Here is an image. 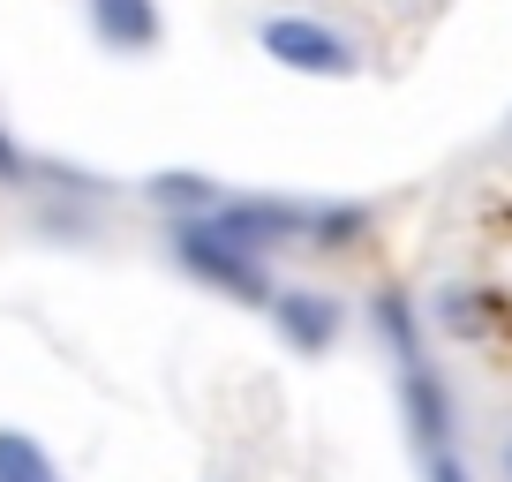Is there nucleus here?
<instances>
[{
    "mask_svg": "<svg viewBox=\"0 0 512 482\" xmlns=\"http://www.w3.org/2000/svg\"><path fill=\"white\" fill-rule=\"evenodd\" d=\"M256 46L272 53L287 76H324V83H339V76H354V68H362V46H354L339 23H317V16H264V23H256Z\"/></svg>",
    "mask_w": 512,
    "mask_h": 482,
    "instance_id": "nucleus-3",
    "label": "nucleus"
},
{
    "mask_svg": "<svg viewBox=\"0 0 512 482\" xmlns=\"http://www.w3.org/2000/svg\"><path fill=\"white\" fill-rule=\"evenodd\" d=\"M430 317L445 324L452 339H482V332L497 324V294H482V287H445V294L430 302Z\"/></svg>",
    "mask_w": 512,
    "mask_h": 482,
    "instance_id": "nucleus-10",
    "label": "nucleus"
},
{
    "mask_svg": "<svg viewBox=\"0 0 512 482\" xmlns=\"http://www.w3.org/2000/svg\"><path fill=\"white\" fill-rule=\"evenodd\" d=\"M0 482H61V460H53L38 437L0 430Z\"/></svg>",
    "mask_w": 512,
    "mask_h": 482,
    "instance_id": "nucleus-11",
    "label": "nucleus"
},
{
    "mask_svg": "<svg viewBox=\"0 0 512 482\" xmlns=\"http://www.w3.org/2000/svg\"><path fill=\"white\" fill-rule=\"evenodd\" d=\"M369 324H377V339H384V347H392V362H400V370H415V362H430V354H422V317H415V302H407L400 287L369 294Z\"/></svg>",
    "mask_w": 512,
    "mask_h": 482,
    "instance_id": "nucleus-9",
    "label": "nucleus"
},
{
    "mask_svg": "<svg viewBox=\"0 0 512 482\" xmlns=\"http://www.w3.org/2000/svg\"><path fill=\"white\" fill-rule=\"evenodd\" d=\"M400 415H407V437H415L430 460L452 445V392H445V377H437L430 362L400 370Z\"/></svg>",
    "mask_w": 512,
    "mask_h": 482,
    "instance_id": "nucleus-5",
    "label": "nucleus"
},
{
    "mask_svg": "<svg viewBox=\"0 0 512 482\" xmlns=\"http://www.w3.org/2000/svg\"><path fill=\"white\" fill-rule=\"evenodd\" d=\"M23 174H31V166H23V151H16V136L0 129V189H23Z\"/></svg>",
    "mask_w": 512,
    "mask_h": 482,
    "instance_id": "nucleus-12",
    "label": "nucleus"
},
{
    "mask_svg": "<svg viewBox=\"0 0 512 482\" xmlns=\"http://www.w3.org/2000/svg\"><path fill=\"white\" fill-rule=\"evenodd\" d=\"M144 204H151V211H166V226H181V219H211V211L226 204V181L189 174V166H166V174H151V181H144Z\"/></svg>",
    "mask_w": 512,
    "mask_h": 482,
    "instance_id": "nucleus-7",
    "label": "nucleus"
},
{
    "mask_svg": "<svg viewBox=\"0 0 512 482\" xmlns=\"http://www.w3.org/2000/svg\"><path fill=\"white\" fill-rule=\"evenodd\" d=\"M272 324H279V339H287L294 354H332L339 347V332H347V302L339 294H324V287H272Z\"/></svg>",
    "mask_w": 512,
    "mask_h": 482,
    "instance_id": "nucleus-4",
    "label": "nucleus"
},
{
    "mask_svg": "<svg viewBox=\"0 0 512 482\" xmlns=\"http://www.w3.org/2000/svg\"><path fill=\"white\" fill-rule=\"evenodd\" d=\"M369 226H377V211H369V204H347V196H309V249H324V257L362 249Z\"/></svg>",
    "mask_w": 512,
    "mask_h": 482,
    "instance_id": "nucleus-8",
    "label": "nucleus"
},
{
    "mask_svg": "<svg viewBox=\"0 0 512 482\" xmlns=\"http://www.w3.org/2000/svg\"><path fill=\"white\" fill-rule=\"evenodd\" d=\"M505 467H512V452H505Z\"/></svg>",
    "mask_w": 512,
    "mask_h": 482,
    "instance_id": "nucleus-14",
    "label": "nucleus"
},
{
    "mask_svg": "<svg viewBox=\"0 0 512 482\" xmlns=\"http://www.w3.org/2000/svg\"><path fill=\"white\" fill-rule=\"evenodd\" d=\"M196 226L264 264L272 249H309V196H226V204L211 211V219H196Z\"/></svg>",
    "mask_w": 512,
    "mask_h": 482,
    "instance_id": "nucleus-1",
    "label": "nucleus"
},
{
    "mask_svg": "<svg viewBox=\"0 0 512 482\" xmlns=\"http://www.w3.org/2000/svg\"><path fill=\"white\" fill-rule=\"evenodd\" d=\"M166 249H174V264L196 279V287H211V294H226V302H272V272L256 257H241L234 241H219V234H204L196 219H181V226H166Z\"/></svg>",
    "mask_w": 512,
    "mask_h": 482,
    "instance_id": "nucleus-2",
    "label": "nucleus"
},
{
    "mask_svg": "<svg viewBox=\"0 0 512 482\" xmlns=\"http://www.w3.org/2000/svg\"><path fill=\"white\" fill-rule=\"evenodd\" d=\"M83 16H91V38L106 53H159L166 23H159V0H83Z\"/></svg>",
    "mask_w": 512,
    "mask_h": 482,
    "instance_id": "nucleus-6",
    "label": "nucleus"
},
{
    "mask_svg": "<svg viewBox=\"0 0 512 482\" xmlns=\"http://www.w3.org/2000/svg\"><path fill=\"white\" fill-rule=\"evenodd\" d=\"M430 482H467V467L452 460V452H437V460H430Z\"/></svg>",
    "mask_w": 512,
    "mask_h": 482,
    "instance_id": "nucleus-13",
    "label": "nucleus"
}]
</instances>
